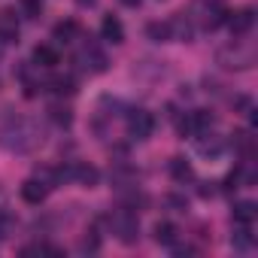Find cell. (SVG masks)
<instances>
[{
    "label": "cell",
    "mask_w": 258,
    "mask_h": 258,
    "mask_svg": "<svg viewBox=\"0 0 258 258\" xmlns=\"http://www.w3.org/2000/svg\"><path fill=\"white\" fill-rule=\"evenodd\" d=\"M43 143V131L37 127V121L25 118V115H10L0 124V146L16 155H28Z\"/></svg>",
    "instance_id": "6da1fadb"
},
{
    "label": "cell",
    "mask_w": 258,
    "mask_h": 258,
    "mask_svg": "<svg viewBox=\"0 0 258 258\" xmlns=\"http://www.w3.org/2000/svg\"><path fill=\"white\" fill-rule=\"evenodd\" d=\"M106 222H109L112 234H115L124 246H134V243L140 240V219H137V213H134V210L121 207V210L109 213V216H106Z\"/></svg>",
    "instance_id": "7a4b0ae2"
},
{
    "label": "cell",
    "mask_w": 258,
    "mask_h": 258,
    "mask_svg": "<svg viewBox=\"0 0 258 258\" xmlns=\"http://www.w3.org/2000/svg\"><path fill=\"white\" fill-rule=\"evenodd\" d=\"M216 61L222 67H228V70H249L255 64V49L246 46V43H240V40H234L231 46H225V49L216 52Z\"/></svg>",
    "instance_id": "3957f363"
},
{
    "label": "cell",
    "mask_w": 258,
    "mask_h": 258,
    "mask_svg": "<svg viewBox=\"0 0 258 258\" xmlns=\"http://www.w3.org/2000/svg\"><path fill=\"white\" fill-rule=\"evenodd\" d=\"M76 64L85 70V73H91V76H97V73H106L109 70V58H106V52L88 37V40H82V46H79V52H76Z\"/></svg>",
    "instance_id": "277c9868"
},
{
    "label": "cell",
    "mask_w": 258,
    "mask_h": 258,
    "mask_svg": "<svg viewBox=\"0 0 258 258\" xmlns=\"http://www.w3.org/2000/svg\"><path fill=\"white\" fill-rule=\"evenodd\" d=\"M55 173H58V179H70V182H76L82 188H94L100 182L97 167L94 164H82V161H73L67 167H55Z\"/></svg>",
    "instance_id": "5b68a950"
},
{
    "label": "cell",
    "mask_w": 258,
    "mask_h": 258,
    "mask_svg": "<svg viewBox=\"0 0 258 258\" xmlns=\"http://www.w3.org/2000/svg\"><path fill=\"white\" fill-rule=\"evenodd\" d=\"M124 127H127V137L131 140H149L155 131V115L149 109H127Z\"/></svg>",
    "instance_id": "8992f818"
},
{
    "label": "cell",
    "mask_w": 258,
    "mask_h": 258,
    "mask_svg": "<svg viewBox=\"0 0 258 258\" xmlns=\"http://www.w3.org/2000/svg\"><path fill=\"white\" fill-rule=\"evenodd\" d=\"M201 28L204 31H216V28H222L225 22H228V16H231V10H228V4L225 0H207V4L201 7Z\"/></svg>",
    "instance_id": "52a82bcc"
},
{
    "label": "cell",
    "mask_w": 258,
    "mask_h": 258,
    "mask_svg": "<svg viewBox=\"0 0 258 258\" xmlns=\"http://www.w3.org/2000/svg\"><path fill=\"white\" fill-rule=\"evenodd\" d=\"M49 188H52V185H49L43 176H31V179L22 182V201L31 204V207H40V204L49 198Z\"/></svg>",
    "instance_id": "ba28073f"
},
{
    "label": "cell",
    "mask_w": 258,
    "mask_h": 258,
    "mask_svg": "<svg viewBox=\"0 0 258 258\" xmlns=\"http://www.w3.org/2000/svg\"><path fill=\"white\" fill-rule=\"evenodd\" d=\"M225 25L231 28V34H234V37H246V34L252 31V25H255V10H252V7H243V10L231 13Z\"/></svg>",
    "instance_id": "9c48e42d"
},
{
    "label": "cell",
    "mask_w": 258,
    "mask_h": 258,
    "mask_svg": "<svg viewBox=\"0 0 258 258\" xmlns=\"http://www.w3.org/2000/svg\"><path fill=\"white\" fill-rule=\"evenodd\" d=\"M0 43H19V16H16V10H0Z\"/></svg>",
    "instance_id": "30bf717a"
},
{
    "label": "cell",
    "mask_w": 258,
    "mask_h": 258,
    "mask_svg": "<svg viewBox=\"0 0 258 258\" xmlns=\"http://www.w3.org/2000/svg\"><path fill=\"white\" fill-rule=\"evenodd\" d=\"M195 140H198V152L207 155V158H219V155L225 152V140L216 137L213 131H204V134H198Z\"/></svg>",
    "instance_id": "8fae6325"
},
{
    "label": "cell",
    "mask_w": 258,
    "mask_h": 258,
    "mask_svg": "<svg viewBox=\"0 0 258 258\" xmlns=\"http://www.w3.org/2000/svg\"><path fill=\"white\" fill-rule=\"evenodd\" d=\"M231 246H234L237 252H252V249H255V234H252V225H240V222H234Z\"/></svg>",
    "instance_id": "7c38bea8"
},
{
    "label": "cell",
    "mask_w": 258,
    "mask_h": 258,
    "mask_svg": "<svg viewBox=\"0 0 258 258\" xmlns=\"http://www.w3.org/2000/svg\"><path fill=\"white\" fill-rule=\"evenodd\" d=\"M100 37H103L106 43L118 46V43H124V25H121L115 16H103V22H100Z\"/></svg>",
    "instance_id": "4fadbf2b"
},
{
    "label": "cell",
    "mask_w": 258,
    "mask_h": 258,
    "mask_svg": "<svg viewBox=\"0 0 258 258\" xmlns=\"http://www.w3.org/2000/svg\"><path fill=\"white\" fill-rule=\"evenodd\" d=\"M31 58H34V67H43V70H52V67H58V64H61V55H58V49H55V46H49V43L37 46Z\"/></svg>",
    "instance_id": "5bb4252c"
},
{
    "label": "cell",
    "mask_w": 258,
    "mask_h": 258,
    "mask_svg": "<svg viewBox=\"0 0 258 258\" xmlns=\"http://www.w3.org/2000/svg\"><path fill=\"white\" fill-rule=\"evenodd\" d=\"M188 124H191V137H198V134L213 131V127H216V115L207 112V109H191L188 112Z\"/></svg>",
    "instance_id": "9a60e30c"
},
{
    "label": "cell",
    "mask_w": 258,
    "mask_h": 258,
    "mask_svg": "<svg viewBox=\"0 0 258 258\" xmlns=\"http://www.w3.org/2000/svg\"><path fill=\"white\" fill-rule=\"evenodd\" d=\"M152 237H155L158 246H173V243H179V228L173 222H158L152 228Z\"/></svg>",
    "instance_id": "2e32d148"
},
{
    "label": "cell",
    "mask_w": 258,
    "mask_h": 258,
    "mask_svg": "<svg viewBox=\"0 0 258 258\" xmlns=\"http://www.w3.org/2000/svg\"><path fill=\"white\" fill-rule=\"evenodd\" d=\"M52 37H55V43H73V40H79V22H73V19L58 22L52 28Z\"/></svg>",
    "instance_id": "e0dca14e"
},
{
    "label": "cell",
    "mask_w": 258,
    "mask_h": 258,
    "mask_svg": "<svg viewBox=\"0 0 258 258\" xmlns=\"http://www.w3.org/2000/svg\"><path fill=\"white\" fill-rule=\"evenodd\" d=\"M255 216H258V207L252 201H237L231 207V219L240 222V225H255Z\"/></svg>",
    "instance_id": "ac0fdd59"
},
{
    "label": "cell",
    "mask_w": 258,
    "mask_h": 258,
    "mask_svg": "<svg viewBox=\"0 0 258 258\" xmlns=\"http://www.w3.org/2000/svg\"><path fill=\"white\" fill-rule=\"evenodd\" d=\"M231 146L243 155V161H252V155H255V137L249 131H237L234 140H231Z\"/></svg>",
    "instance_id": "d6986e66"
},
{
    "label": "cell",
    "mask_w": 258,
    "mask_h": 258,
    "mask_svg": "<svg viewBox=\"0 0 258 258\" xmlns=\"http://www.w3.org/2000/svg\"><path fill=\"white\" fill-rule=\"evenodd\" d=\"M146 37H149L152 43H167V40H173L170 22H149V25H146Z\"/></svg>",
    "instance_id": "ffe728a7"
},
{
    "label": "cell",
    "mask_w": 258,
    "mask_h": 258,
    "mask_svg": "<svg viewBox=\"0 0 258 258\" xmlns=\"http://www.w3.org/2000/svg\"><path fill=\"white\" fill-rule=\"evenodd\" d=\"M46 112H49V118H52L58 127H70V124H73V109L64 106V103H52Z\"/></svg>",
    "instance_id": "44dd1931"
},
{
    "label": "cell",
    "mask_w": 258,
    "mask_h": 258,
    "mask_svg": "<svg viewBox=\"0 0 258 258\" xmlns=\"http://www.w3.org/2000/svg\"><path fill=\"white\" fill-rule=\"evenodd\" d=\"M167 170H170V176H173L176 182H188V179L195 176V170H191V164H188L185 158H170Z\"/></svg>",
    "instance_id": "7402d4cb"
},
{
    "label": "cell",
    "mask_w": 258,
    "mask_h": 258,
    "mask_svg": "<svg viewBox=\"0 0 258 258\" xmlns=\"http://www.w3.org/2000/svg\"><path fill=\"white\" fill-rule=\"evenodd\" d=\"M46 85H52V91H55L58 97H64V94H73V91H76V79H73V76H52Z\"/></svg>",
    "instance_id": "603a6c76"
},
{
    "label": "cell",
    "mask_w": 258,
    "mask_h": 258,
    "mask_svg": "<svg viewBox=\"0 0 258 258\" xmlns=\"http://www.w3.org/2000/svg\"><path fill=\"white\" fill-rule=\"evenodd\" d=\"M16 228H19V219H16L10 210H0V243L10 240V237L16 234Z\"/></svg>",
    "instance_id": "cb8c5ba5"
},
{
    "label": "cell",
    "mask_w": 258,
    "mask_h": 258,
    "mask_svg": "<svg viewBox=\"0 0 258 258\" xmlns=\"http://www.w3.org/2000/svg\"><path fill=\"white\" fill-rule=\"evenodd\" d=\"M19 16L25 19H40L43 16V0H19Z\"/></svg>",
    "instance_id": "d4e9b609"
},
{
    "label": "cell",
    "mask_w": 258,
    "mask_h": 258,
    "mask_svg": "<svg viewBox=\"0 0 258 258\" xmlns=\"http://www.w3.org/2000/svg\"><path fill=\"white\" fill-rule=\"evenodd\" d=\"M79 249H82V252H97V249H100V234H97V228H91V231L82 237Z\"/></svg>",
    "instance_id": "484cf974"
},
{
    "label": "cell",
    "mask_w": 258,
    "mask_h": 258,
    "mask_svg": "<svg viewBox=\"0 0 258 258\" xmlns=\"http://www.w3.org/2000/svg\"><path fill=\"white\" fill-rule=\"evenodd\" d=\"M167 207H173L176 213H185V210H188V198H182V195H170V198H167Z\"/></svg>",
    "instance_id": "4316f807"
},
{
    "label": "cell",
    "mask_w": 258,
    "mask_h": 258,
    "mask_svg": "<svg viewBox=\"0 0 258 258\" xmlns=\"http://www.w3.org/2000/svg\"><path fill=\"white\" fill-rule=\"evenodd\" d=\"M216 185H219V182H201V188H198V195H201V198H213V195L219 191Z\"/></svg>",
    "instance_id": "83f0119b"
},
{
    "label": "cell",
    "mask_w": 258,
    "mask_h": 258,
    "mask_svg": "<svg viewBox=\"0 0 258 258\" xmlns=\"http://www.w3.org/2000/svg\"><path fill=\"white\" fill-rule=\"evenodd\" d=\"M118 4H121V7H140L143 0H118Z\"/></svg>",
    "instance_id": "f1b7e54d"
},
{
    "label": "cell",
    "mask_w": 258,
    "mask_h": 258,
    "mask_svg": "<svg viewBox=\"0 0 258 258\" xmlns=\"http://www.w3.org/2000/svg\"><path fill=\"white\" fill-rule=\"evenodd\" d=\"M97 0H79V7H94Z\"/></svg>",
    "instance_id": "f546056e"
}]
</instances>
